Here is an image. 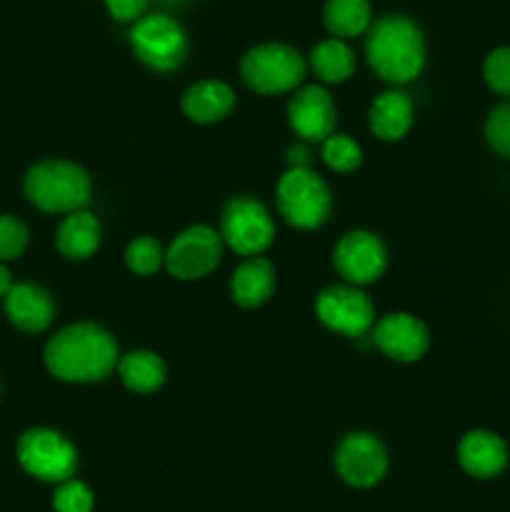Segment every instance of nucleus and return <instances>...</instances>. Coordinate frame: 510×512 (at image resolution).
I'll use <instances>...</instances> for the list:
<instances>
[{
	"label": "nucleus",
	"mask_w": 510,
	"mask_h": 512,
	"mask_svg": "<svg viewBox=\"0 0 510 512\" xmlns=\"http://www.w3.org/2000/svg\"><path fill=\"white\" fill-rule=\"evenodd\" d=\"M118 345L93 323H78L60 330L45 345V365L65 383H93L113 373Z\"/></svg>",
	"instance_id": "1"
},
{
	"label": "nucleus",
	"mask_w": 510,
	"mask_h": 512,
	"mask_svg": "<svg viewBox=\"0 0 510 512\" xmlns=\"http://www.w3.org/2000/svg\"><path fill=\"white\" fill-rule=\"evenodd\" d=\"M368 63L388 83H408L418 78L425 63V40L415 20L405 15H385L370 25L365 43Z\"/></svg>",
	"instance_id": "2"
},
{
	"label": "nucleus",
	"mask_w": 510,
	"mask_h": 512,
	"mask_svg": "<svg viewBox=\"0 0 510 512\" xmlns=\"http://www.w3.org/2000/svg\"><path fill=\"white\" fill-rule=\"evenodd\" d=\"M25 195L45 213H78L90 200V180L68 160H45L25 175Z\"/></svg>",
	"instance_id": "3"
},
{
	"label": "nucleus",
	"mask_w": 510,
	"mask_h": 512,
	"mask_svg": "<svg viewBox=\"0 0 510 512\" xmlns=\"http://www.w3.org/2000/svg\"><path fill=\"white\" fill-rule=\"evenodd\" d=\"M240 73L248 88L263 95L288 93L303 80L305 60L290 45L283 43H265L255 45L245 53L240 63Z\"/></svg>",
	"instance_id": "4"
},
{
	"label": "nucleus",
	"mask_w": 510,
	"mask_h": 512,
	"mask_svg": "<svg viewBox=\"0 0 510 512\" xmlns=\"http://www.w3.org/2000/svg\"><path fill=\"white\" fill-rule=\"evenodd\" d=\"M278 208L290 225L313 230L330 215V190L310 168H290L278 183Z\"/></svg>",
	"instance_id": "5"
},
{
	"label": "nucleus",
	"mask_w": 510,
	"mask_h": 512,
	"mask_svg": "<svg viewBox=\"0 0 510 512\" xmlns=\"http://www.w3.org/2000/svg\"><path fill=\"white\" fill-rule=\"evenodd\" d=\"M130 45L148 68L170 73L180 68L188 55V38L170 15L153 13L140 18L130 30Z\"/></svg>",
	"instance_id": "6"
},
{
	"label": "nucleus",
	"mask_w": 510,
	"mask_h": 512,
	"mask_svg": "<svg viewBox=\"0 0 510 512\" xmlns=\"http://www.w3.org/2000/svg\"><path fill=\"white\" fill-rule=\"evenodd\" d=\"M18 463L43 483H65L73 478L78 453L70 440L55 430L35 428L18 440Z\"/></svg>",
	"instance_id": "7"
},
{
	"label": "nucleus",
	"mask_w": 510,
	"mask_h": 512,
	"mask_svg": "<svg viewBox=\"0 0 510 512\" xmlns=\"http://www.w3.org/2000/svg\"><path fill=\"white\" fill-rule=\"evenodd\" d=\"M223 238L238 255H258L273 243L268 210L255 198H233L223 210Z\"/></svg>",
	"instance_id": "8"
},
{
	"label": "nucleus",
	"mask_w": 510,
	"mask_h": 512,
	"mask_svg": "<svg viewBox=\"0 0 510 512\" xmlns=\"http://www.w3.org/2000/svg\"><path fill=\"white\" fill-rule=\"evenodd\" d=\"M315 313L325 328L343 333L348 338H363L375 323L373 303L368 295L350 285H333L315 300Z\"/></svg>",
	"instance_id": "9"
},
{
	"label": "nucleus",
	"mask_w": 510,
	"mask_h": 512,
	"mask_svg": "<svg viewBox=\"0 0 510 512\" xmlns=\"http://www.w3.org/2000/svg\"><path fill=\"white\" fill-rule=\"evenodd\" d=\"M220 253L223 248L215 230L193 225L173 240L165 253V265H168V273L178 280H198L220 263Z\"/></svg>",
	"instance_id": "10"
},
{
	"label": "nucleus",
	"mask_w": 510,
	"mask_h": 512,
	"mask_svg": "<svg viewBox=\"0 0 510 512\" xmlns=\"http://www.w3.org/2000/svg\"><path fill=\"white\" fill-rule=\"evenodd\" d=\"M335 468L340 478L353 488H373L388 470V455L373 435L355 433L340 443L335 453Z\"/></svg>",
	"instance_id": "11"
},
{
	"label": "nucleus",
	"mask_w": 510,
	"mask_h": 512,
	"mask_svg": "<svg viewBox=\"0 0 510 512\" xmlns=\"http://www.w3.org/2000/svg\"><path fill=\"white\" fill-rule=\"evenodd\" d=\"M335 268L348 283H373L385 270V248L373 233L355 230L348 233L335 248Z\"/></svg>",
	"instance_id": "12"
},
{
	"label": "nucleus",
	"mask_w": 510,
	"mask_h": 512,
	"mask_svg": "<svg viewBox=\"0 0 510 512\" xmlns=\"http://www.w3.org/2000/svg\"><path fill=\"white\" fill-rule=\"evenodd\" d=\"M373 343L380 353L398 363H413L420 360L428 350L430 338L428 328L418 318L408 313H393L378 320L373 328Z\"/></svg>",
	"instance_id": "13"
},
{
	"label": "nucleus",
	"mask_w": 510,
	"mask_h": 512,
	"mask_svg": "<svg viewBox=\"0 0 510 512\" xmlns=\"http://www.w3.org/2000/svg\"><path fill=\"white\" fill-rule=\"evenodd\" d=\"M290 128L305 140H325L335 128L333 98L320 85H308L300 90L288 105Z\"/></svg>",
	"instance_id": "14"
},
{
	"label": "nucleus",
	"mask_w": 510,
	"mask_h": 512,
	"mask_svg": "<svg viewBox=\"0 0 510 512\" xmlns=\"http://www.w3.org/2000/svg\"><path fill=\"white\" fill-rule=\"evenodd\" d=\"M460 468L468 475L480 480L495 478L508 465V448L503 438H498L490 430H473L465 435L458 445Z\"/></svg>",
	"instance_id": "15"
},
{
	"label": "nucleus",
	"mask_w": 510,
	"mask_h": 512,
	"mask_svg": "<svg viewBox=\"0 0 510 512\" xmlns=\"http://www.w3.org/2000/svg\"><path fill=\"white\" fill-rule=\"evenodd\" d=\"M5 313L15 328L25 333H40L53 323V300L43 288L33 283H18L5 295Z\"/></svg>",
	"instance_id": "16"
},
{
	"label": "nucleus",
	"mask_w": 510,
	"mask_h": 512,
	"mask_svg": "<svg viewBox=\"0 0 510 512\" xmlns=\"http://www.w3.org/2000/svg\"><path fill=\"white\" fill-rule=\"evenodd\" d=\"M235 95L220 80H200L183 95V110L195 123H218L233 110Z\"/></svg>",
	"instance_id": "17"
},
{
	"label": "nucleus",
	"mask_w": 510,
	"mask_h": 512,
	"mask_svg": "<svg viewBox=\"0 0 510 512\" xmlns=\"http://www.w3.org/2000/svg\"><path fill=\"white\" fill-rule=\"evenodd\" d=\"M413 125V103L400 90H388L370 108V130L380 140H400Z\"/></svg>",
	"instance_id": "18"
},
{
	"label": "nucleus",
	"mask_w": 510,
	"mask_h": 512,
	"mask_svg": "<svg viewBox=\"0 0 510 512\" xmlns=\"http://www.w3.org/2000/svg\"><path fill=\"white\" fill-rule=\"evenodd\" d=\"M230 290H233V298L238 305H243V308H258L275 290L273 265L263 258H250L248 263H243L233 273Z\"/></svg>",
	"instance_id": "19"
},
{
	"label": "nucleus",
	"mask_w": 510,
	"mask_h": 512,
	"mask_svg": "<svg viewBox=\"0 0 510 512\" xmlns=\"http://www.w3.org/2000/svg\"><path fill=\"white\" fill-rule=\"evenodd\" d=\"M58 250L68 260H85L98 250L100 245V223L85 210L70 213L60 223L58 235H55Z\"/></svg>",
	"instance_id": "20"
},
{
	"label": "nucleus",
	"mask_w": 510,
	"mask_h": 512,
	"mask_svg": "<svg viewBox=\"0 0 510 512\" xmlns=\"http://www.w3.org/2000/svg\"><path fill=\"white\" fill-rule=\"evenodd\" d=\"M120 380L133 393H155L165 383V363L160 355L138 350V353L125 355L118 363Z\"/></svg>",
	"instance_id": "21"
},
{
	"label": "nucleus",
	"mask_w": 510,
	"mask_h": 512,
	"mask_svg": "<svg viewBox=\"0 0 510 512\" xmlns=\"http://www.w3.org/2000/svg\"><path fill=\"white\" fill-rule=\"evenodd\" d=\"M323 23L333 38H355L370 28V3L368 0H328L323 8Z\"/></svg>",
	"instance_id": "22"
},
{
	"label": "nucleus",
	"mask_w": 510,
	"mask_h": 512,
	"mask_svg": "<svg viewBox=\"0 0 510 512\" xmlns=\"http://www.w3.org/2000/svg\"><path fill=\"white\" fill-rule=\"evenodd\" d=\"M310 65H313L315 75L325 83H343L353 75L355 55L343 40L328 38L315 45L313 53H310Z\"/></svg>",
	"instance_id": "23"
},
{
	"label": "nucleus",
	"mask_w": 510,
	"mask_h": 512,
	"mask_svg": "<svg viewBox=\"0 0 510 512\" xmlns=\"http://www.w3.org/2000/svg\"><path fill=\"white\" fill-rule=\"evenodd\" d=\"M360 145L348 135H330L323 140V160L335 173H353L360 165Z\"/></svg>",
	"instance_id": "24"
},
{
	"label": "nucleus",
	"mask_w": 510,
	"mask_h": 512,
	"mask_svg": "<svg viewBox=\"0 0 510 512\" xmlns=\"http://www.w3.org/2000/svg\"><path fill=\"white\" fill-rule=\"evenodd\" d=\"M125 263L133 273L153 275L160 265L165 263V255L160 250V243L153 238H135L125 250Z\"/></svg>",
	"instance_id": "25"
},
{
	"label": "nucleus",
	"mask_w": 510,
	"mask_h": 512,
	"mask_svg": "<svg viewBox=\"0 0 510 512\" xmlns=\"http://www.w3.org/2000/svg\"><path fill=\"white\" fill-rule=\"evenodd\" d=\"M483 78L498 95L510 98V45L495 48L483 63Z\"/></svg>",
	"instance_id": "26"
},
{
	"label": "nucleus",
	"mask_w": 510,
	"mask_h": 512,
	"mask_svg": "<svg viewBox=\"0 0 510 512\" xmlns=\"http://www.w3.org/2000/svg\"><path fill=\"white\" fill-rule=\"evenodd\" d=\"M55 512H90L93 510V493L78 480H65L53 495Z\"/></svg>",
	"instance_id": "27"
},
{
	"label": "nucleus",
	"mask_w": 510,
	"mask_h": 512,
	"mask_svg": "<svg viewBox=\"0 0 510 512\" xmlns=\"http://www.w3.org/2000/svg\"><path fill=\"white\" fill-rule=\"evenodd\" d=\"M28 245V228L13 215H0V263L15 260Z\"/></svg>",
	"instance_id": "28"
},
{
	"label": "nucleus",
	"mask_w": 510,
	"mask_h": 512,
	"mask_svg": "<svg viewBox=\"0 0 510 512\" xmlns=\"http://www.w3.org/2000/svg\"><path fill=\"white\" fill-rule=\"evenodd\" d=\"M485 138H488L490 148H493L495 153H500L503 158H510V103L498 105V108L488 115Z\"/></svg>",
	"instance_id": "29"
},
{
	"label": "nucleus",
	"mask_w": 510,
	"mask_h": 512,
	"mask_svg": "<svg viewBox=\"0 0 510 512\" xmlns=\"http://www.w3.org/2000/svg\"><path fill=\"white\" fill-rule=\"evenodd\" d=\"M108 5V13L113 15L120 23H130V20L140 18L148 8V0H105Z\"/></svg>",
	"instance_id": "30"
},
{
	"label": "nucleus",
	"mask_w": 510,
	"mask_h": 512,
	"mask_svg": "<svg viewBox=\"0 0 510 512\" xmlns=\"http://www.w3.org/2000/svg\"><path fill=\"white\" fill-rule=\"evenodd\" d=\"M288 160L293 168H308V160H310L308 148H303V145H295V148L288 150Z\"/></svg>",
	"instance_id": "31"
},
{
	"label": "nucleus",
	"mask_w": 510,
	"mask_h": 512,
	"mask_svg": "<svg viewBox=\"0 0 510 512\" xmlns=\"http://www.w3.org/2000/svg\"><path fill=\"white\" fill-rule=\"evenodd\" d=\"M10 288H13V283H10V273L8 268L0 263V298H5V295L10 293Z\"/></svg>",
	"instance_id": "32"
},
{
	"label": "nucleus",
	"mask_w": 510,
	"mask_h": 512,
	"mask_svg": "<svg viewBox=\"0 0 510 512\" xmlns=\"http://www.w3.org/2000/svg\"><path fill=\"white\" fill-rule=\"evenodd\" d=\"M163 3H180V0H163Z\"/></svg>",
	"instance_id": "33"
}]
</instances>
